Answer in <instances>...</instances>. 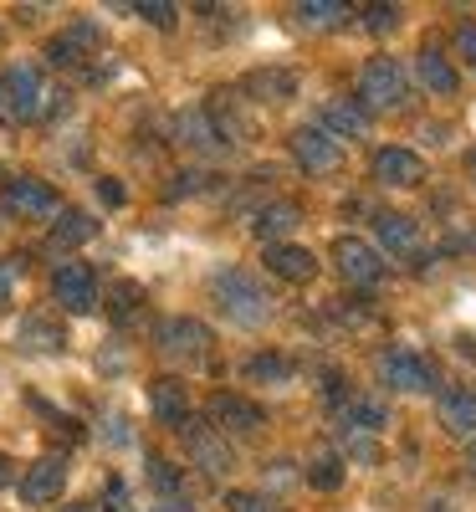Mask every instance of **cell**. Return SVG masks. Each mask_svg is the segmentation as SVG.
<instances>
[{"mask_svg": "<svg viewBox=\"0 0 476 512\" xmlns=\"http://www.w3.org/2000/svg\"><path fill=\"white\" fill-rule=\"evenodd\" d=\"M333 256H338L343 277L359 282V287H374V282L389 277V262H384L369 241H359V236H338V241H333Z\"/></svg>", "mask_w": 476, "mask_h": 512, "instance_id": "cell-7", "label": "cell"}, {"mask_svg": "<svg viewBox=\"0 0 476 512\" xmlns=\"http://www.w3.org/2000/svg\"><path fill=\"white\" fill-rule=\"evenodd\" d=\"M210 420L221 425V431H236V436H256L267 425L262 405H251L246 395H215L210 400Z\"/></svg>", "mask_w": 476, "mask_h": 512, "instance_id": "cell-14", "label": "cell"}, {"mask_svg": "<svg viewBox=\"0 0 476 512\" xmlns=\"http://www.w3.org/2000/svg\"><path fill=\"white\" fill-rule=\"evenodd\" d=\"M241 88H246L256 103H287V98L297 93V77H292L287 67H262V72H251Z\"/></svg>", "mask_w": 476, "mask_h": 512, "instance_id": "cell-19", "label": "cell"}, {"mask_svg": "<svg viewBox=\"0 0 476 512\" xmlns=\"http://www.w3.org/2000/svg\"><path fill=\"white\" fill-rule=\"evenodd\" d=\"M16 338H21V349H36V354H57V349L67 344V338H62V328H57L52 318H41V313L21 318Z\"/></svg>", "mask_w": 476, "mask_h": 512, "instance_id": "cell-22", "label": "cell"}, {"mask_svg": "<svg viewBox=\"0 0 476 512\" xmlns=\"http://www.w3.org/2000/svg\"><path fill=\"white\" fill-rule=\"evenodd\" d=\"M374 180L379 185H389V190H415L420 180H425V159L415 154V149H379L374 154Z\"/></svg>", "mask_w": 476, "mask_h": 512, "instance_id": "cell-10", "label": "cell"}, {"mask_svg": "<svg viewBox=\"0 0 476 512\" xmlns=\"http://www.w3.org/2000/svg\"><path fill=\"white\" fill-rule=\"evenodd\" d=\"M425 512H456V507H451V502H441V497H436V502H425Z\"/></svg>", "mask_w": 476, "mask_h": 512, "instance_id": "cell-42", "label": "cell"}, {"mask_svg": "<svg viewBox=\"0 0 476 512\" xmlns=\"http://www.w3.org/2000/svg\"><path fill=\"white\" fill-rule=\"evenodd\" d=\"M149 410H154L159 425H169V431H185V425H190V390L180 379L164 374V379L149 384Z\"/></svg>", "mask_w": 476, "mask_h": 512, "instance_id": "cell-12", "label": "cell"}, {"mask_svg": "<svg viewBox=\"0 0 476 512\" xmlns=\"http://www.w3.org/2000/svg\"><path fill=\"white\" fill-rule=\"evenodd\" d=\"M175 134H180V144H185V149H210L215 139H221L205 108H185V113L175 118Z\"/></svg>", "mask_w": 476, "mask_h": 512, "instance_id": "cell-25", "label": "cell"}, {"mask_svg": "<svg viewBox=\"0 0 476 512\" xmlns=\"http://www.w3.org/2000/svg\"><path fill=\"white\" fill-rule=\"evenodd\" d=\"M364 26L369 31H395L400 26V6H369L364 11Z\"/></svg>", "mask_w": 476, "mask_h": 512, "instance_id": "cell-35", "label": "cell"}, {"mask_svg": "<svg viewBox=\"0 0 476 512\" xmlns=\"http://www.w3.org/2000/svg\"><path fill=\"white\" fill-rule=\"evenodd\" d=\"M226 507H231V512H277L272 497H262V492H231Z\"/></svg>", "mask_w": 476, "mask_h": 512, "instance_id": "cell-34", "label": "cell"}, {"mask_svg": "<svg viewBox=\"0 0 476 512\" xmlns=\"http://www.w3.org/2000/svg\"><path fill=\"white\" fill-rule=\"evenodd\" d=\"M297 216H302V210H297L292 200H272V205H262V210H256V221H251V231L262 236L267 246H277V236H287V231L297 226Z\"/></svg>", "mask_w": 476, "mask_h": 512, "instance_id": "cell-21", "label": "cell"}, {"mask_svg": "<svg viewBox=\"0 0 476 512\" xmlns=\"http://www.w3.org/2000/svg\"><path fill=\"white\" fill-rule=\"evenodd\" d=\"M436 420L446 425V436L471 441V436H476V395L466 390V384H451V390H441V400H436Z\"/></svg>", "mask_w": 476, "mask_h": 512, "instance_id": "cell-13", "label": "cell"}, {"mask_svg": "<svg viewBox=\"0 0 476 512\" xmlns=\"http://www.w3.org/2000/svg\"><path fill=\"white\" fill-rule=\"evenodd\" d=\"M52 297H57V308L82 318V313H93L98 308V277L88 262H62L52 272Z\"/></svg>", "mask_w": 476, "mask_h": 512, "instance_id": "cell-4", "label": "cell"}, {"mask_svg": "<svg viewBox=\"0 0 476 512\" xmlns=\"http://www.w3.org/2000/svg\"><path fill=\"white\" fill-rule=\"evenodd\" d=\"M6 93H11V108H16V123H31V118H41L47 113V82H41V72L31 67V62H16L11 72H6Z\"/></svg>", "mask_w": 476, "mask_h": 512, "instance_id": "cell-8", "label": "cell"}, {"mask_svg": "<svg viewBox=\"0 0 476 512\" xmlns=\"http://www.w3.org/2000/svg\"><path fill=\"white\" fill-rule=\"evenodd\" d=\"M323 128L328 134H343V139H364L369 134V108L359 98H333L323 108Z\"/></svg>", "mask_w": 476, "mask_h": 512, "instance_id": "cell-18", "label": "cell"}, {"mask_svg": "<svg viewBox=\"0 0 476 512\" xmlns=\"http://www.w3.org/2000/svg\"><path fill=\"white\" fill-rule=\"evenodd\" d=\"M185 446H190V456L205 466L210 477H221V472H231V451H226V441L215 436V431H205V425H185Z\"/></svg>", "mask_w": 476, "mask_h": 512, "instance_id": "cell-17", "label": "cell"}, {"mask_svg": "<svg viewBox=\"0 0 476 512\" xmlns=\"http://www.w3.org/2000/svg\"><path fill=\"white\" fill-rule=\"evenodd\" d=\"M149 482H154L164 497H180V492H185V472H180L175 461H164V456L149 461Z\"/></svg>", "mask_w": 476, "mask_h": 512, "instance_id": "cell-30", "label": "cell"}, {"mask_svg": "<svg viewBox=\"0 0 476 512\" xmlns=\"http://www.w3.org/2000/svg\"><path fill=\"white\" fill-rule=\"evenodd\" d=\"M471 180H476V149H471Z\"/></svg>", "mask_w": 476, "mask_h": 512, "instance_id": "cell-43", "label": "cell"}, {"mask_svg": "<svg viewBox=\"0 0 476 512\" xmlns=\"http://www.w3.org/2000/svg\"><path fill=\"white\" fill-rule=\"evenodd\" d=\"M379 384L384 390H395V395H425V390H436V364H430L425 354L415 349H384L379 354Z\"/></svg>", "mask_w": 476, "mask_h": 512, "instance_id": "cell-3", "label": "cell"}, {"mask_svg": "<svg viewBox=\"0 0 476 512\" xmlns=\"http://www.w3.org/2000/svg\"><path fill=\"white\" fill-rule=\"evenodd\" d=\"M93 47H98V26H93V21H77L72 31H62V36L47 41V62H52V67H77Z\"/></svg>", "mask_w": 476, "mask_h": 512, "instance_id": "cell-15", "label": "cell"}, {"mask_svg": "<svg viewBox=\"0 0 476 512\" xmlns=\"http://www.w3.org/2000/svg\"><path fill=\"white\" fill-rule=\"evenodd\" d=\"M343 415H349V425H354L359 436H379L384 425H389L384 405H379V400H369V395H354L349 405H343Z\"/></svg>", "mask_w": 476, "mask_h": 512, "instance_id": "cell-26", "label": "cell"}, {"mask_svg": "<svg viewBox=\"0 0 476 512\" xmlns=\"http://www.w3.org/2000/svg\"><path fill=\"white\" fill-rule=\"evenodd\" d=\"M62 487H67V461L62 456H41V461L26 466V477H21V502L26 507H47V502L62 497Z\"/></svg>", "mask_w": 476, "mask_h": 512, "instance_id": "cell-9", "label": "cell"}, {"mask_svg": "<svg viewBox=\"0 0 476 512\" xmlns=\"http://www.w3.org/2000/svg\"><path fill=\"white\" fill-rule=\"evenodd\" d=\"M11 477H16V461H11L6 451H0V492H6V487H11Z\"/></svg>", "mask_w": 476, "mask_h": 512, "instance_id": "cell-40", "label": "cell"}, {"mask_svg": "<svg viewBox=\"0 0 476 512\" xmlns=\"http://www.w3.org/2000/svg\"><path fill=\"white\" fill-rule=\"evenodd\" d=\"M349 451H354V456H359V461H379V446H374V441H369V436H359V431H354V436H349Z\"/></svg>", "mask_w": 476, "mask_h": 512, "instance_id": "cell-37", "label": "cell"}, {"mask_svg": "<svg viewBox=\"0 0 476 512\" xmlns=\"http://www.w3.org/2000/svg\"><path fill=\"white\" fill-rule=\"evenodd\" d=\"M471 472H476V446H471Z\"/></svg>", "mask_w": 476, "mask_h": 512, "instance_id": "cell-44", "label": "cell"}, {"mask_svg": "<svg viewBox=\"0 0 476 512\" xmlns=\"http://www.w3.org/2000/svg\"><path fill=\"white\" fill-rule=\"evenodd\" d=\"M359 103H364L369 113L405 108V103H410V77H405V67H400L395 57L364 62V72H359Z\"/></svg>", "mask_w": 476, "mask_h": 512, "instance_id": "cell-2", "label": "cell"}, {"mask_svg": "<svg viewBox=\"0 0 476 512\" xmlns=\"http://www.w3.org/2000/svg\"><path fill=\"white\" fill-rule=\"evenodd\" d=\"M292 154H297V164L308 169V175H338V169H343V149H338V139L328 134L323 123L297 128V134H292Z\"/></svg>", "mask_w": 476, "mask_h": 512, "instance_id": "cell-5", "label": "cell"}, {"mask_svg": "<svg viewBox=\"0 0 476 512\" xmlns=\"http://www.w3.org/2000/svg\"><path fill=\"white\" fill-rule=\"evenodd\" d=\"M21 277H26V256H0V308L11 303V292H16Z\"/></svg>", "mask_w": 476, "mask_h": 512, "instance_id": "cell-31", "label": "cell"}, {"mask_svg": "<svg viewBox=\"0 0 476 512\" xmlns=\"http://www.w3.org/2000/svg\"><path fill=\"white\" fill-rule=\"evenodd\" d=\"M451 47H456V57H461V62H476V21H461V26H456Z\"/></svg>", "mask_w": 476, "mask_h": 512, "instance_id": "cell-36", "label": "cell"}, {"mask_svg": "<svg viewBox=\"0 0 476 512\" xmlns=\"http://www.w3.org/2000/svg\"><path fill=\"white\" fill-rule=\"evenodd\" d=\"M210 292H215V303H221V313H226L231 323H241V328H256V323H267V318H272V297H267V287L256 282L251 272H241V267L215 272Z\"/></svg>", "mask_w": 476, "mask_h": 512, "instance_id": "cell-1", "label": "cell"}, {"mask_svg": "<svg viewBox=\"0 0 476 512\" xmlns=\"http://www.w3.org/2000/svg\"><path fill=\"white\" fill-rule=\"evenodd\" d=\"M374 231H379V241L389 246V251H415V241H420V231H415V221L410 216H400V210H384V216L374 221Z\"/></svg>", "mask_w": 476, "mask_h": 512, "instance_id": "cell-24", "label": "cell"}, {"mask_svg": "<svg viewBox=\"0 0 476 512\" xmlns=\"http://www.w3.org/2000/svg\"><path fill=\"white\" fill-rule=\"evenodd\" d=\"M98 200L103 205H123V185L118 180H98Z\"/></svg>", "mask_w": 476, "mask_h": 512, "instance_id": "cell-38", "label": "cell"}, {"mask_svg": "<svg viewBox=\"0 0 476 512\" xmlns=\"http://www.w3.org/2000/svg\"><path fill=\"white\" fill-rule=\"evenodd\" d=\"M343 477H349V472H343V456H338V451H318L313 466H308V482H313L318 492H338Z\"/></svg>", "mask_w": 476, "mask_h": 512, "instance_id": "cell-28", "label": "cell"}, {"mask_svg": "<svg viewBox=\"0 0 476 512\" xmlns=\"http://www.w3.org/2000/svg\"><path fill=\"white\" fill-rule=\"evenodd\" d=\"M139 303H144V287H139V282H118V287H113V303H108V308H113L118 318H128V313H134Z\"/></svg>", "mask_w": 476, "mask_h": 512, "instance_id": "cell-32", "label": "cell"}, {"mask_svg": "<svg viewBox=\"0 0 476 512\" xmlns=\"http://www.w3.org/2000/svg\"><path fill=\"white\" fill-rule=\"evenodd\" d=\"M98 236V221L93 216H82V210H62L57 226H52V251H72L82 241H93Z\"/></svg>", "mask_w": 476, "mask_h": 512, "instance_id": "cell-23", "label": "cell"}, {"mask_svg": "<svg viewBox=\"0 0 476 512\" xmlns=\"http://www.w3.org/2000/svg\"><path fill=\"white\" fill-rule=\"evenodd\" d=\"M139 16L149 21V26H159V31H175V6H169V0H149V6H139Z\"/></svg>", "mask_w": 476, "mask_h": 512, "instance_id": "cell-33", "label": "cell"}, {"mask_svg": "<svg viewBox=\"0 0 476 512\" xmlns=\"http://www.w3.org/2000/svg\"><path fill=\"white\" fill-rule=\"evenodd\" d=\"M466 246H471V251H476V236H471V241H466Z\"/></svg>", "mask_w": 476, "mask_h": 512, "instance_id": "cell-45", "label": "cell"}, {"mask_svg": "<svg viewBox=\"0 0 476 512\" xmlns=\"http://www.w3.org/2000/svg\"><path fill=\"white\" fill-rule=\"evenodd\" d=\"M297 16L308 21V26H318V31H333V26H343V21H349L354 11L343 6V0H302V6H297Z\"/></svg>", "mask_w": 476, "mask_h": 512, "instance_id": "cell-27", "label": "cell"}, {"mask_svg": "<svg viewBox=\"0 0 476 512\" xmlns=\"http://www.w3.org/2000/svg\"><path fill=\"white\" fill-rule=\"evenodd\" d=\"M297 369H292V359H282V354H256V359H246V379H267V384H287Z\"/></svg>", "mask_w": 476, "mask_h": 512, "instance_id": "cell-29", "label": "cell"}, {"mask_svg": "<svg viewBox=\"0 0 476 512\" xmlns=\"http://www.w3.org/2000/svg\"><path fill=\"white\" fill-rule=\"evenodd\" d=\"M154 338H159V349L175 354V359H200L210 349V328L200 318H164Z\"/></svg>", "mask_w": 476, "mask_h": 512, "instance_id": "cell-11", "label": "cell"}, {"mask_svg": "<svg viewBox=\"0 0 476 512\" xmlns=\"http://www.w3.org/2000/svg\"><path fill=\"white\" fill-rule=\"evenodd\" d=\"M415 72H420V82H425V88L430 93H436V98H451L456 88H461V77H456V67L436 52V47H425L420 57H415Z\"/></svg>", "mask_w": 476, "mask_h": 512, "instance_id": "cell-20", "label": "cell"}, {"mask_svg": "<svg viewBox=\"0 0 476 512\" xmlns=\"http://www.w3.org/2000/svg\"><path fill=\"white\" fill-rule=\"evenodd\" d=\"M0 123H16V108H11V93H6V77H0Z\"/></svg>", "mask_w": 476, "mask_h": 512, "instance_id": "cell-39", "label": "cell"}, {"mask_svg": "<svg viewBox=\"0 0 476 512\" xmlns=\"http://www.w3.org/2000/svg\"><path fill=\"white\" fill-rule=\"evenodd\" d=\"M0 205L6 210H16V216H62V195L47 185V180H31V175H21V180H6V190H0Z\"/></svg>", "mask_w": 476, "mask_h": 512, "instance_id": "cell-6", "label": "cell"}, {"mask_svg": "<svg viewBox=\"0 0 476 512\" xmlns=\"http://www.w3.org/2000/svg\"><path fill=\"white\" fill-rule=\"evenodd\" d=\"M267 272L282 277V282H308V277L318 272V256H313L308 246H287V241H277V246H267Z\"/></svg>", "mask_w": 476, "mask_h": 512, "instance_id": "cell-16", "label": "cell"}, {"mask_svg": "<svg viewBox=\"0 0 476 512\" xmlns=\"http://www.w3.org/2000/svg\"><path fill=\"white\" fill-rule=\"evenodd\" d=\"M62 512H103L98 502H72V507H62Z\"/></svg>", "mask_w": 476, "mask_h": 512, "instance_id": "cell-41", "label": "cell"}]
</instances>
